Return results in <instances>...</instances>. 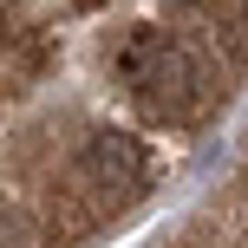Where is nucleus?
Instances as JSON below:
<instances>
[{"instance_id":"3","label":"nucleus","mask_w":248,"mask_h":248,"mask_svg":"<svg viewBox=\"0 0 248 248\" xmlns=\"http://www.w3.org/2000/svg\"><path fill=\"white\" fill-rule=\"evenodd\" d=\"M33 242L39 235H33V222H26V209L0 196V248H33Z\"/></svg>"},{"instance_id":"2","label":"nucleus","mask_w":248,"mask_h":248,"mask_svg":"<svg viewBox=\"0 0 248 248\" xmlns=\"http://www.w3.org/2000/svg\"><path fill=\"white\" fill-rule=\"evenodd\" d=\"M144 144H137L131 131H92V144H85V176L98 189H137L144 183Z\"/></svg>"},{"instance_id":"1","label":"nucleus","mask_w":248,"mask_h":248,"mask_svg":"<svg viewBox=\"0 0 248 248\" xmlns=\"http://www.w3.org/2000/svg\"><path fill=\"white\" fill-rule=\"evenodd\" d=\"M124 72H131L137 98H144L150 111H163V118L196 111V98H202V59L183 39H163V33L137 39V46L124 52Z\"/></svg>"}]
</instances>
